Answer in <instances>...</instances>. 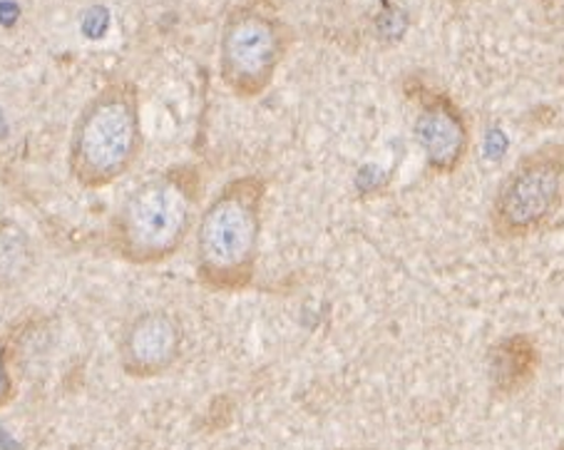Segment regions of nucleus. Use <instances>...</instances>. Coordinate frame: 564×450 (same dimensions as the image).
Returning a JSON list of instances; mask_svg holds the SVG:
<instances>
[{"label": "nucleus", "instance_id": "nucleus-6", "mask_svg": "<svg viewBox=\"0 0 564 450\" xmlns=\"http://www.w3.org/2000/svg\"><path fill=\"white\" fill-rule=\"evenodd\" d=\"M415 137L423 147L427 168L437 174H453L468 154L470 132L465 115L451 97L433 90L417 95Z\"/></svg>", "mask_w": 564, "mask_h": 450}, {"label": "nucleus", "instance_id": "nucleus-8", "mask_svg": "<svg viewBox=\"0 0 564 450\" xmlns=\"http://www.w3.org/2000/svg\"><path fill=\"white\" fill-rule=\"evenodd\" d=\"M540 368V346L528 334H512L500 339L490 349L488 376L498 396H514L532 384Z\"/></svg>", "mask_w": 564, "mask_h": 450}, {"label": "nucleus", "instance_id": "nucleus-1", "mask_svg": "<svg viewBox=\"0 0 564 450\" xmlns=\"http://www.w3.org/2000/svg\"><path fill=\"white\" fill-rule=\"evenodd\" d=\"M197 219V180L187 168L162 172L128 194L110 224V244L134 267H154L182 249Z\"/></svg>", "mask_w": 564, "mask_h": 450}, {"label": "nucleus", "instance_id": "nucleus-4", "mask_svg": "<svg viewBox=\"0 0 564 450\" xmlns=\"http://www.w3.org/2000/svg\"><path fill=\"white\" fill-rule=\"evenodd\" d=\"M564 202V144L550 142L524 154L500 182L490 207L500 239H524L554 219Z\"/></svg>", "mask_w": 564, "mask_h": 450}, {"label": "nucleus", "instance_id": "nucleus-3", "mask_svg": "<svg viewBox=\"0 0 564 450\" xmlns=\"http://www.w3.org/2000/svg\"><path fill=\"white\" fill-rule=\"evenodd\" d=\"M142 150L140 97L130 81L105 85L75 120L67 170L87 190H102L132 170Z\"/></svg>", "mask_w": 564, "mask_h": 450}, {"label": "nucleus", "instance_id": "nucleus-7", "mask_svg": "<svg viewBox=\"0 0 564 450\" xmlns=\"http://www.w3.org/2000/svg\"><path fill=\"white\" fill-rule=\"evenodd\" d=\"M182 326L167 311H144L134 317L120 339V364L132 378H158L177 364Z\"/></svg>", "mask_w": 564, "mask_h": 450}, {"label": "nucleus", "instance_id": "nucleus-9", "mask_svg": "<svg viewBox=\"0 0 564 450\" xmlns=\"http://www.w3.org/2000/svg\"><path fill=\"white\" fill-rule=\"evenodd\" d=\"M35 267L33 237L15 219L0 217V291L15 289Z\"/></svg>", "mask_w": 564, "mask_h": 450}, {"label": "nucleus", "instance_id": "nucleus-2", "mask_svg": "<svg viewBox=\"0 0 564 450\" xmlns=\"http://www.w3.org/2000/svg\"><path fill=\"white\" fill-rule=\"evenodd\" d=\"M267 182L254 174L214 194L197 219V277L209 289H241L257 271Z\"/></svg>", "mask_w": 564, "mask_h": 450}, {"label": "nucleus", "instance_id": "nucleus-10", "mask_svg": "<svg viewBox=\"0 0 564 450\" xmlns=\"http://www.w3.org/2000/svg\"><path fill=\"white\" fill-rule=\"evenodd\" d=\"M13 398V378L11 368H8V354L6 349H0V408Z\"/></svg>", "mask_w": 564, "mask_h": 450}, {"label": "nucleus", "instance_id": "nucleus-5", "mask_svg": "<svg viewBox=\"0 0 564 450\" xmlns=\"http://www.w3.org/2000/svg\"><path fill=\"white\" fill-rule=\"evenodd\" d=\"M286 55V28L274 13L247 6L224 23L219 45L221 81L239 97H257L274 81Z\"/></svg>", "mask_w": 564, "mask_h": 450}]
</instances>
